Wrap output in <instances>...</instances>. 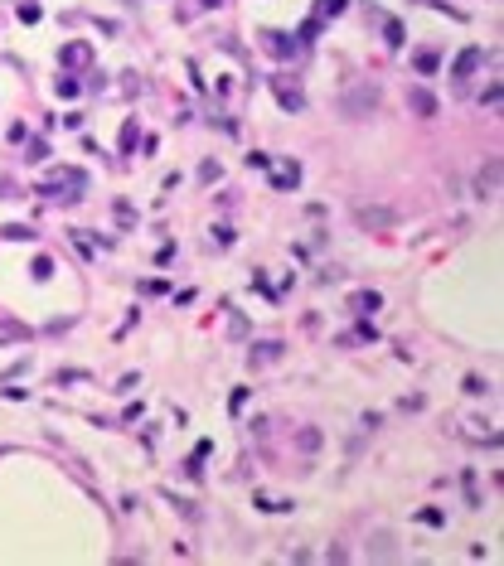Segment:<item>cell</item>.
I'll list each match as a JSON object with an SVG mask.
<instances>
[{
    "instance_id": "1",
    "label": "cell",
    "mask_w": 504,
    "mask_h": 566,
    "mask_svg": "<svg viewBox=\"0 0 504 566\" xmlns=\"http://www.w3.org/2000/svg\"><path fill=\"white\" fill-rule=\"evenodd\" d=\"M373 107H378V87H354V92H344V102H339L344 116H368Z\"/></svg>"
},
{
    "instance_id": "2",
    "label": "cell",
    "mask_w": 504,
    "mask_h": 566,
    "mask_svg": "<svg viewBox=\"0 0 504 566\" xmlns=\"http://www.w3.org/2000/svg\"><path fill=\"white\" fill-rule=\"evenodd\" d=\"M354 223H359V228H393L398 213H393V209H368V204H359V209H354Z\"/></svg>"
},
{
    "instance_id": "3",
    "label": "cell",
    "mask_w": 504,
    "mask_h": 566,
    "mask_svg": "<svg viewBox=\"0 0 504 566\" xmlns=\"http://www.w3.org/2000/svg\"><path fill=\"white\" fill-rule=\"evenodd\" d=\"M407 107L417 111V116H437V97L427 87H407Z\"/></svg>"
},
{
    "instance_id": "4",
    "label": "cell",
    "mask_w": 504,
    "mask_h": 566,
    "mask_svg": "<svg viewBox=\"0 0 504 566\" xmlns=\"http://www.w3.org/2000/svg\"><path fill=\"white\" fill-rule=\"evenodd\" d=\"M495 184H500V160H490L485 170H480V179H476L480 199H490V194H495Z\"/></svg>"
},
{
    "instance_id": "5",
    "label": "cell",
    "mask_w": 504,
    "mask_h": 566,
    "mask_svg": "<svg viewBox=\"0 0 504 566\" xmlns=\"http://www.w3.org/2000/svg\"><path fill=\"white\" fill-rule=\"evenodd\" d=\"M480 58H485V54H480V49H466V54L456 58V78H471V73H476V68H480Z\"/></svg>"
},
{
    "instance_id": "6",
    "label": "cell",
    "mask_w": 504,
    "mask_h": 566,
    "mask_svg": "<svg viewBox=\"0 0 504 566\" xmlns=\"http://www.w3.org/2000/svg\"><path fill=\"white\" fill-rule=\"evenodd\" d=\"M373 557H383V562H388V557H398V547H393V538H373Z\"/></svg>"
},
{
    "instance_id": "7",
    "label": "cell",
    "mask_w": 504,
    "mask_h": 566,
    "mask_svg": "<svg viewBox=\"0 0 504 566\" xmlns=\"http://www.w3.org/2000/svg\"><path fill=\"white\" fill-rule=\"evenodd\" d=\"M354 310H378V291H359V296H354Z\"/></svg>"
},
{
    "instance_id": "8",
    "label": "cell",
    "mask_w": 504,
    "mask_h": 566,
    "mask_svg": "<svg viewBox=\"0 0 504 566\" xmlns=\"http://www.w3.org/2000/svg\"><path fill=\"white\" fill-rule=\"evenodd\" d=\"M315 445H320V431H310V426H306V431H301V450H315Z\"/></svg>"
},
{
    "instance_id": "9",
    "label": "cell",
    "mask_w": 504,
    "mask_h": 566,
    "mask_svg": "<svg viewBox=\"0 0 504 566\" xmlns=\"http://www.w3.org/2000/svg\"><path fill=\"white\" fill-rule=\"evenodd\" d=\"M320 10H325V15H339V10H344V0H325Z\"/></svg>"
}]
</instances>
